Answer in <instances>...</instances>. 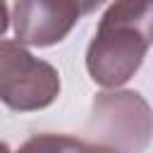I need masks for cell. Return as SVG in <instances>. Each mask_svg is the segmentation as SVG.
<instances>
[{
  "instance_id": "cell-5",
  "label": "cell",
  "mask_w": 153,
  "mask_h": 153,
  "mask_svg": "<svg viewBox=\"0 0 153 153\" xmlns=\"http://www.w3.org/2000/svg\"><path fill=\"white\" fill-rule=\"evenodd\" d=\"M84 146L81 139L67 134H36L26 139L14 153H79Z\"/></svg>"
},
{
  "instance_id": "cell-6",
  "label": "cell",
  "mask_w": 153,
  "mask_h": 153,
  "mask_svg": "<svg viewBox=\"0 0 153 153\" xmlns=\"http://www.w3.org/2000/svg\"><path fill=\"white\" fill-rule=\"evenodd\" d=\"M79 153H120V151H115L112 146L98 143V141H84V146H81Z\"/></svg>"
},
{
  "instance_id": "cell-4",
  "label": "cell",
  "mask_w": 153,
  "mask_h": 153,
  "mask_svg": "<svg viewBox=\"0 0 153 153\" xmlns=\"http://www.w3.org/2000/svg\"><path fill=\"white\" fill-rule=\"evenodd\" d=\"M105 0H17L12 10L14 38L24 45L48 48L67 38L84 14Z\"/></svg>"
},
{
  "instance_id": "cell-3",
  "label": "cell",
  "mask_w": 153,
  "mask_h": 153,
  "mask_svg": "<svg viewBox=\"0 0 153 153\" xmlns=\"http://www.w3.org/2000/svg\"><path fill=\"white\" fill-rule=\"evenodd\" d=\"M60 93L57 69L33 57L24 43L5 38L0 43V98L7 108L31 112L48 108Z\"/></svg>"
},
{
  "instance_id": "cell-2",
  "label": "cell",
  "mask_w": 153,
  "mask_h": 153,
  "mask_svg": "<svg viewBox=\"0 0 153 153\" xmlns=\"http://www.w3.org/2000/svg\"><path fill=\"white\" fill-rule=\"evenodd\" d=\"M86 131L120 153H143L153 139V110L136 91H103L91 103Z\"/></svg>"
},
{
  "instance_id": "cell-1",
  "label": "cell",
  "mask_w": 153,
  "mask_h": 153,
  "mask_svg": "<svg viewBox=\"0 0 153 153\" xmlns=\"http://www.w3.org/2000/svg\"><path fill=\"white\" fill-rule=\"evenodd\" d=\"M153 45V0H115L86 48V69L103 88L127 84Z\"/></svg>"
}]
</instances>
